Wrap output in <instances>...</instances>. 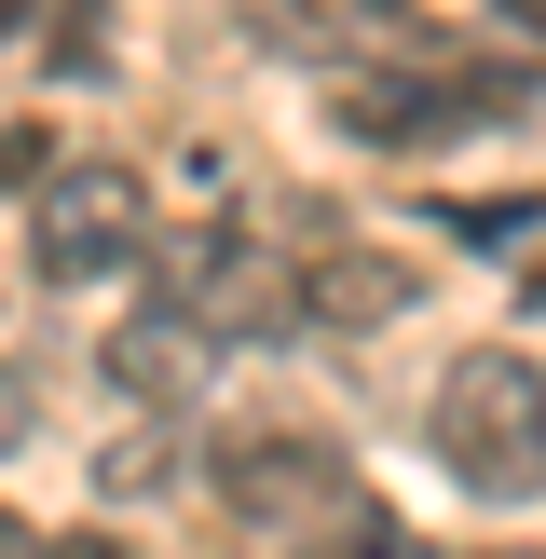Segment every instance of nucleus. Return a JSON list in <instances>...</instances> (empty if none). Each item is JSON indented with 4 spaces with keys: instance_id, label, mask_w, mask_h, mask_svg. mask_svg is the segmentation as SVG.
Listing matches in <instances>:
<instances>
[{
    "instance_id": "obj_1",
    "label": "nucleus",
    "mask_w": 546,
    "mask_h": 559,
    "mask_svg": "<svg viewBox=\"0 0 546 559\" xmlns=\"http://www.w3.org/2000/svg\"><path fill=\"white\" fill-rule=\"evenodd\" d=\"M424 437L437 464H451V491H478V506H546V369L506 342L451 355L424 396Z\"/></svg>"
},
{
    "instance_id": "obj_2",
    "label": "nucleus",
    "mask_w": 546,
    "mask_h": 559,
    "mask_svg": "<svg viewBox=\"0 0 546 559\" xmlns=\"http://www.w3.org/2000/svg\"><path fill=\"white\" fill-rule=\"evenodd\" d=\"M205 491L246 519V533H273V546H314V533H342L355 506H382L369 478H355V451L342 437H300V424H218L205 437Z\"/></svg>"
},
{
    "instance_id": "obj_3",
    "label": "nucleus",
    "mask_w": 546,
    "mask_h": 559,
    "mask_svg": "<svg viewBox=\"0 0 546 559\" xmlns=\"http://www.w3.org/2000/svg\"><path fill=\"white\" fill-rule=\"evenodd\" d=\"M164 314H191L218 355H246V342H300V260L273 233H246V218H191V233H164Z\"/></svg>"
},
{
    "instance_id": "obj_4",
    "label": "nucleus",
    "mask_w": 546,
    "mask_h": 559,
    "mask_svg": "<svg viewBox=\"0 0 546 559\" xmlns=\"http://www.w3.org/2000/svg\"><path fill=\"white\" fill-rule=\"evenodd\" d=\"M546 109V69H506V55H451V69H382V82H342L328 123L355 151H437V136H491V123H533Z\"/></svg>"
},
{
    "instance_id": "obj_5",
    "label": "nucleus",
    "mask_w": 546,
    "mask_h": 559,
    "mask_svg": "<svg viewBox=\"0 0 546 559\" xmlns=\"http://www.w3.org/2000/svg\"><path fill=\"white\" fill-rule=\"evenodd\" d=\"M233 27L287 69L328 82H382V69H451V27L424 0H233Z\"/></svg>"
},
{
    "instance_id": "obj_6",
    "label": "nucleus",
    "mask_w": 546,
    "mask_h": 559,
    "mask_svg": "<svg viewBox=\"0 0 546 559\" xmlns=\"http://www.w3.org/2000/svg\"><path fill=\"white\" fill-rule=\"evenodd\" d=\"M151 260V178L136 164H55V191L27 205V273L41 287H109V273Z\"/></svg>"
},
{
    "instance_id": "obj_7",
    "label": "nucleus",
    "mask_w": 546,
    "mask_h": 559,
    "mask_svg": "<svg viewBox=\"0 0 546 559\" xmlns=\"http://www.w3.org/2000/svg\"><path fill=\"white\" fill-rule=\"evenodd\" d=\"M410 300H424V273H410L396 246H355V233H314V246H300V314H314V328H342V342L396 328Z\"/></svg>"
},
{
    "instance_id": "obj_8",
    "label": "nucleus",
    "mask_w": 546,
    "mask_h": 559,
    "mask_svg": "<svg viewBox=\"0 0 546 559\" xmlns=\"http://www.w3.org/2000/svg\"><path fill=\"white\" fill-rule=\"evenodd\" d=\"M96 369H109V396H136V409H191L205 369H218V342L191 314H164V300H136V314L96 342Z\"/></svg>"
},
{
    "instance_id": "obj_9",
    "label": "nucleus",
    "mask_w": 546,
    "mask_h": 559,
    "mask_svg": "<svg viewBox=\"0 0 546 559\" xmlns=\"http://www.w3.org/2000/svg\"><path fill=\"white\" fill-rule=\"evenodd\" d=\"M178 478H191V451H178L164 424H136L123 451H96V491H178Z\"/></svg>"
},
{
    "instance_id": "obj_10",
    "label": "nucleus",
    "mask_w": 546,
    "mask_h": 559,
    "mask_svg": "<svg viewBox=\"0 0 546 559\" xmlns=\"http://www.w3.org/2000/svg\"><path fill=\"white\" fill-rule=\"evenodd\" d=\"M300 559H437V546H424V533H410V519H396V506H355V519H342V533H314V546H300Z\"/></svg>"
},
{
    "instance_id": "obj_11",
    "label": "nucleus",
    "mask_w": 546,
    "mask_h": 559,
    "mask_svg": "<svg viewBox=\"0 0 546 559\" xmlns=\"http://www.w3.org/2000/svg\"><path fill=\"white\" fill-rule=\"evenodd\" d=\"M437 218H451V246H491V260H519L546 205H437Z\"/></svg>"
},
{
    "instance_id": "obj_12",
    "label": "nucleus",
    "mask_w": 546,
    "mask_h": 559,
    "mask_svg": "<svg viewBox=\"0 0 546 559\" xmlns=\"http://www.w3.org/2000/svg\"><path fill=\"white\" fill-rule=\"evenodd\" d=\"M27 424H41V382H27L14 328H0V451H27Z\"/></svg>"
},
{
    "instance_id": "obj_13",
    "label": "nucleus",
    "mask_w": 546,
    "mask_h": 559,
    "mask_svg": "<svg viewBox=\"0 0 546 559\" xmlns=\"http://www.w3.org/2000/svg\"><path fill=\"white\" fill-rule=\"evenodd\" d=\"M0 191H27V205L55 191V151H41V123H0Z\"/></svg>"
},
{
    "instance_id": "obj_14",
    "label": "nucleus",
    "mask_w": 546,
    "mask_h": 559,
    "mask_svg": "<svg viewBox=\"0 0 546 559\" xmlns=\"http://www.w3.org/2000/svg\"><path fill=\"white\" fill-rule=\"evenodd\" d=\"M41 559H123V546H109V533H55Z\"/></svg>"
},
{
    "instance_id": "obj_15",
    "label": "nucleus",
    "mask_w": 546,
    "mask_h": 559,
    "mask_svg": "<svg viewBox=\"0 0 546 559\" xmlns=\"http://www.w3.org/2000/svg\"><path fill=\"white\" fill-rule=\"evenodd\" d=\"M0 559H41V533H27V519H14V506H0Z\"/></svg>"
},
{
    "instance_id": "obj_16",
    "label": "nucleus",
    "mask_w": 546,
    "mask_h": 559,
    "mask_svg": "<svg viewBox=\"0 0 546 559\" xmlns=\"http://www.w3.org/2000/svg\"><path fill=\"white\" fill-rule=\"evenodd\" d=\"M27 27H41V0H0V41H27Z\"/></svg>"
},
{
    "instance_id": "obj_17",
    "label": "nucleus",
    "mask_w": 546,
    "mask_h": 559,
    "mask_svg": "<svg viewBox=\"0 0 546 559\" xmlns=\"http://www.w3.org/2000/svg\"><path fill=\"white\" fill-rule=\"evenodd\" d=\"M506 14H519V27H533V41H546V0H506Z\"/></svg>"
},
{
    "instance_id": "obj_18",
    "label": "nucleus",
    "mask_w": 546,
    "mask_h": 559,
    "mask_svg": "<svg viewBox=\"0 0 546 559\" xmlns=\"http://www.w3.org/2000/svg\"><path fill=\"white\" fill-rule=\"evenodd\" d=\"M478 559H546V546H478Z\"/></svg>"
},
{
    "instance_id": "obj_19",
    "label": "nucleus",
    "mask_w": 546,
    "mask_h": 559,
    "mask_svg": "<svg viewBox=\"0 0 546 559\" xmlns=\"http://www.w3.org/2000/svg\"><path fill=\"white\" fill-rule=\"evenodd\" d=\"M533 300H546V260H533Z\"/></svg>"
}]
</instances>
